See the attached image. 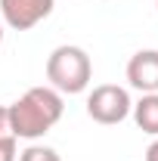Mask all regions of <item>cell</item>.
Returning <instances> with one entry per match:
<instances>
[{"mask_svg": "<svg viewBox=\"0 0 158 161\" xmlns=\"http://www.w3.org/2000/svg\"><path fill=\"white\" fill-rule=\"evenodd\" d=\"M65 102L62 93L47 87H28L16 102H9V124L16 140H40L59 124Z\"/></svg>", "mask_w": 158, "mask_h": 161, "instance_id": "6da1fadb", "label": "cell"}, {"mask_svg": "<svg viewBox=\"0 0 158 161\" xmlns=\"http://www.w3.org/2000/svg\"><path fill=\"white\" fill-rule=\"evenodd\" d=\"M47 80L53 90L59 93H84L93 80V62L87 56L84 47H75V43H62L56 47L50 56H47Z\"/></svg>", "mask_w": 158, "mask_h": 161, "instance_id": "7a4b0ae2", "label": "cell"}, {"mask_svg": "<svg viewBox=\"0 0 158 161\" xmlns=\"http://www.w3.org/2000/svg\"><path fill=\"white\" fill-rule=\"evenodd\" d=\"M130 108L133 99L118 84H99L87 93V115L96 124H121L124 118H130Z\"/></svg>", "mask_w": 158, "mask_h": 161, "instance_id": "3957f363", "label": "cell"}, {"mask_svg": "<svg viewBox=\"0 0 158 161\" xmlns=\"http://www.w3.org/2000/svg\"><path fill=\"white\" fill-rule=\"evenodd\" d=\"M56 0H0V19L13 31H31L34 25L50 19Z\"/></svg>", "mask_w": 158, "mask_h": 161, "instance_id": "277c9868", "label": "cell"}, {"mask_svg": "<svg viewBox=\"0 0 158 161\" xmlns=\"http://www.w3.org/2000/svg\"><path fill=\"white\" fill-rule=\"evenodd\" d=\"M127 84L139 93H158V50H139L127 62Z\"/></svg>", "mask_w": 158, "mask_h": 161, "instance_id": "5b68a950", "label": "cell"}, {"mask_svg": "<svg viewBox=\"0 0 158 161\" xmlns=\"http://www.w3.org/2000/svg\"><path fill=\"white\" fill-rule=\"evenodd\" d=\"M130 115H133V121L143 133L158 136V93H143L139 102H133Z\"/></svg>", "mask_w": 158, "mask_h": 161, "instance_id": "8992f818", "label": "cell"}, {"mask_svg": "<svg viewBox=\"0 0 158 161\" xmlns=\"http://www.w3.org/2000/svg\"><path fill=\"white\" fill-rule=\"evenodd\" d=\"M19 161H62L59 152L56 149H50V146H28L25 152H19Z\"/></svg>", "mask_w": 158, "mask_h": 161, "instance_id": "52a82bcc", "label": "cell"}, {"mask_svg": "<svg viewBox=\"0 0 158 161\" xmlns=\"http://www.w3.org/2000/svg\"><path fill=\"white\" fill-rule=\"evenodd\" d=\"M0 161H19V140H0Z\"/></svg>", "mask_w": 158, "mask_h": 161, "instance_id": "ba28073f", "label": "cell"}, {"mask_svg": "<svg viewBox=\"0 0 158 161\" xmlns=\"http://www.w3.org/2000/svg\"><path fill=\"white\" fill-rule=\"evenodd\" d=\"M0 140H13V124H9V105H0Z\"/></svg>", "mask_w": 158, "mask_h": 161, "instance_id": "9c48e42d", "label": "cell"}, {"mask_svg": "<svg viewBox=\"0 0 158 161\" xmlns=\"http://www.w3.org/2000/svg\"><path fill=\"white\" fill-rule=\"evenodd\" d=\"M146 161H158V136L149 142V149H146Z\"/></svg>", "mask_w": 158, "mask_h": 161, "instance_id": "30bf717a", "label": "cell"}, {"mask_svg": "<svg viewBox=\"0 0 158 161\" xmlns=\"http://www.w3.org/2000/svg\"><path fill=\"white\" fill-rule=\"evenodd\" d=\"M0 43H3V19H0Z\"/></svg>", "mask_w": 158, "mask_h": 161, "instance_id": "8fae6325", "label": "cell"}, {"mask_svg": "<svg viewBox=\"0 0 158 161\" xmlns=\"http://www.w3.org/2000/svg\"><path fill=\"white\" fill-rule=\"evenodd\" d=\"M155 6H158V0H155Z\"/></svg>", "mask_w": 158, "mask_h": 161, "instance_id": "7c38bea8", "label": "cell"}]
</instances>
